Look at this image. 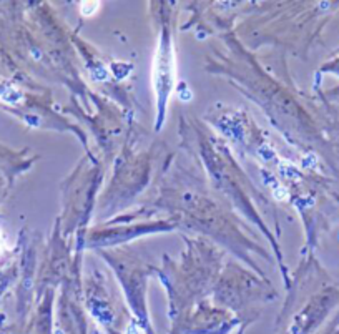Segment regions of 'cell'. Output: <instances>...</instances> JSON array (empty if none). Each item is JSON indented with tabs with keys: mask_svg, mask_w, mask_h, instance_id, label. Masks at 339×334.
Wrapping results in <instances>:
<instances>
[{
	"mask_svg": "<svg viewBox=\"0 0 339 334\" xmlns=\"http://www.w3.org/2000/svg\"><path fill=\"white\" fill-rule=\"evenodd\" d=\"M0 255H2V246H0Z\"/></svg>",
	"mask_w": 339,
	"mask_h": 334,
	"instance_id": "1",
	"label": "cell"
}]
</instances>
